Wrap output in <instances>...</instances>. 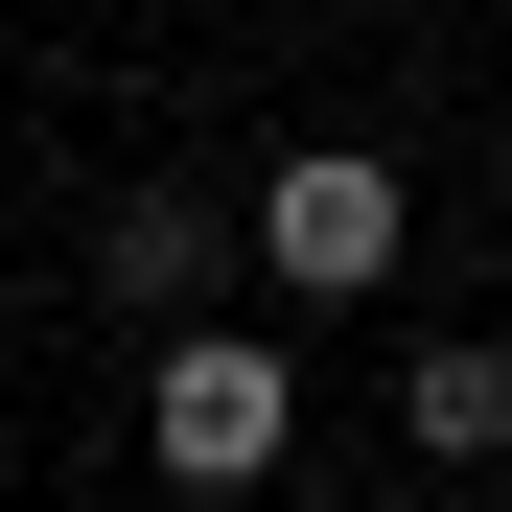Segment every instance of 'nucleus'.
<instances>
[{
  "label": "nucleus",
  "mask_w": 512,
  "mask_h": 512,
  "mask_svg": "<svg viewBox=\"0 0 512 512\" xmlns=\"http://www.w3.org/2000/svg\"><path fill=\"white\" fill-rule=\"evenodd\" d=\"M280 443H303V350H256V326H163L140 350V466L163 489H280Z\"/></svg>",
  "instance_id": "obj_1"
},
{
  "label": "nucleus",
  "mask_w": 512,
  "mask_h": 512,
  "mask_svg": "<svg viewBox=\"0 0 512 512\" xmlns=\"http://www.w3.org/2000/svg\"><path fill=\"white\" fill-rule=\"evenodd\" d=\"M233 210H256V280H280V303H373V280H396V233H419V187H396L373 140H280Z\"/></svg>",
  "instance_id": "obj_2"
},
{
  "label": "nucleus",
  "mask_w": 512,
  "mask_h": 512,
  "mask_svg": "<svg viewBox=\"0 0 512 512\" xmlns=\"http://www.w3.org/2000/svg\"><path fill=\"white\" fill-rule=\"evenodd\" d=\"M233 233H256L233 187H117V210H94V280H117L140 326H187V303H210V256H233Z\"/></svg>",
  "instance_id": "obj_3"
},
{
  "label": "nucleus",
  "mask_w": 512,
  "mask_h": 512,
  "mask_svg": "<svg viewBox=\"0 0 512 512\" xmlns=\"http://www.w3.org/2000/svg\"><path fill=\"white\" fill-rule=\"evenodd\" d=\"M396 443H419V466H512V350H489V326L396 350Z\"/></svg>",
  "instance_id": "obj_4"
},
{
  "label": "nucleus",
  "mask_w": 512,
  "mask_h": 512,
  "mask_svg": "<svg viewBox=\"0 0 512 512\" xmlns=\"http://www.w3.org/2000/svg\"><path fill=\"white\" fill-rule=\"evenodd\" d=\"M489 210H512V140H489Z\"/></svg>",
  "instance_id": "obj_5"
}]
</instances>
